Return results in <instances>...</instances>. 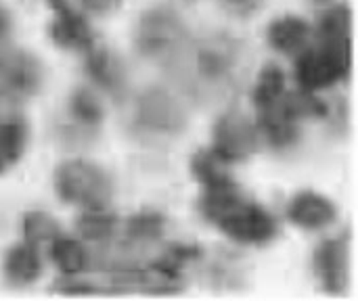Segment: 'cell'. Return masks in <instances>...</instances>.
Returning <instances> with one entry per match:
<instances>
[{
    "instance_id": "28",
    "label": "cell",
    "mask_w": 358,
    "mask_h": 301,
    "mask_svg": "<svg viewBox=\"0 0 358 301\" xmlns=\"http://www.w3.org/2000/svg\"><path fill=\"white\" fill-rule=\"evenodd\" d=\"M310 2H315V4H319V6H327V4H331V2H336V0H310Z\"/></svg>"
},
{
    "instance_id": "5",
    "label": "cell",
    "mask_w": 358,
    "mask_h": 301,
    "mask_svg": "<svg viewBox=\"0 0 358 301\" xmlns=\"http://www.w3.org/2000/svg\"><path fill=\"white\" fill-rule=\"evenodd\" d=\"M262 142L260 130L256 122H252L245 113L231 109L222 113L212 128V145L210 151L222 163H241L258 153Z\"/></svg>"
},
{
    "instance_id": "4",
    "label": "cell",
    "mask_w": 358,
    "mask_h": 301,
    "mask_svg": "<svg viewBox=\"0 0 358 301\" xmlns=\"http://www.w3.org/2000/svg\"><path fill=\"white\" fill-rule=\"evenodd\" d=\"M187 40L182 17L168 6H153L145 10L134 29V46L141 57L157 63L174 59Z\"/></svg>"
},
{
    "instance_id": "12",
    "label": "cell",
    "mask_w": 358,
    "mask_h": 301,
    "mask_svg": "<svg viewBox=\"0 0 358 301\" xmlns=\"http://www.w3.org/2000/svg\"><path fill=\"white\" fill-rule=\"evenodd\" d=\"M266 42L275 52L296 59L313 44V25L292 13L275 17L266 27Z\"/></svg>"
},
{
    "instance_id": "19",
    "label": "cell",
    "mask_w": 358,
    "mask_h": 301,
    "mask_svg": "<svg viewBox=\"0 0 358 301\" xmlns=\"http://www.w3.org/2000/svg\"><path fill=\"white\" fill-rule=\"evenodd\" d=\"M76 228L84 241L105 243L115 235L117 218L109 212V207H90V210H82Z\"/></svg>"
},
{
    "instance_id": "13",
    "label": "cell",
    "mask_w": 358,
    "mask_h": 301,
    "mask_svg": "<svg viewBox=\"0 0 358 301\" xmlns=\"http://www.w3.org/2000/svg\"><path fill=\"white\" fill-rule=\"evenodd\" d=\"M86 73L96 88L111 96H120L126 90V67L109 48L94 46L86 52Z\"/></svg>"
},
{
    "instance_id": "26",
    "label": "cell",
    "mask_w": 358,
    "mask_h": 301,
    "mask_svg": "<svg viewBox=\"0 0 358 301\" xmlns=\"http://www.w3.org/2000/svg\"><path fill=\"white\" fill-rule=\"evenodd\" d=\"M78 2H80L82 10H86L90 15H96V17L111 15L122 4V0H78Z\"/></svg>"
},
{
    "instance_id": "25",
    "label": "cell",
    "mask_w": 358,
    "mask_h": 301,
    "mask_svg": "<svg viewBox=\"0 0 358 301\" xmlns=\"http://www.w3.org/2000/svg\"><path fill=\"white\" fill-rule=\"evenodd\" d=\"M220 4L227 8V13L239 19H250L264 6V0H220Z\"/></svg>"
},
{
    "instance_id": "24",
    "label": "cell",
    "mask_w": 358,
    "mask_h": 301,
    "mask_svg": "<svg viewBox=\"0 0 358 301\" xmlns=\"http://www.w3.org/2000/svg\"><path fill=\"white\" fill-rule=\"evenodd\" d=\"M21 230H23V241L36 245L38 249L42 245H50L61 235V228H59L57 220L46 212H29V214H25Z\"/></svg>"
},
{
    "instance_id": "1",
    "label": "cell",
    "mask_w": 358,
    "mask_h": 301,
    "mask_svg": "<svg viewBox=\"0 0 358 301\" xmlns=\"http://www.w3.org/2000/svg\"><path fill=\"white\" fill-rule=\"evenodd\" d=\"M197 207L208 224L237 245L264 247L279 235L275 216L264 205L248 199L237 182L203 191Z\"/></svg>"
},
{
    "instance_id": "23",
    "label": "cell",
    "mask_w": 358,
    "mask_h": 301,
    "mask_svg": "<svg viewBox=\"0 0 358 301\" xmlns=\"http://www.w3.org/2000/svg\"><path fill=\"white\" fill-rule=\"evenodd\" d=\"M164 230H166V218L153 210H143L132 218H128L126 222V239L130 243H141V245L153 243L162 239Z\"/></svg>"
},
{
    "instance_id": "20",
    "label": "cell",
    "mask_w": 358,
    "mask_h": 301,
    "mask_svg": "<svg viewBox=\"0 0 358 301\" xmlns=\"http://www.w3.org/2000/svg\"><path fill=\"white\" fill-rule=\"evenodd\" d=\"M191 174L201 184V191L218 189V186H227V184L235 182L233 176L227 170V163H222L210 149L199 151V153L193 155V159H191Z\"/></svg>"
},
{
    "instance_id": "7",
    "label": "cell",
    "mask_w": 358,
    "mask_h": 301,
    "mask_svg": "<svg viewBox=\"0 0 358 301\" xmlns=\"http://www.w3.org/2000/svg\"><path fill=\"white\" fill-rule=\"evenodd\" d=\"M136 119L155 134H180L187 126V111L168 90L149 88L136 103Z\"/></svg>"
},
{
    "instance_id": "9",
    "label": "cell",
    "mask_w": 358,
    "mask_h": 301,
    "mask_svg": "<svg viewBox=\"0 0 358 301\" xmlns=\"http://www.w3.org/2000/svg\"><path fill=\"white\" fill-rule=\"evenodd\" d=\"M313 270L323 291L344 293L348 285V241L344 237L323 239L313 254Z\"/></svg>"
},
{
    "instance_id": "27",
    "label": "cell",
    "mask_w": 358,
    "mask_h": 301,
    "mask_svg": "<svg viewBox=\"0 0 358 301\" xmlns=\"http://www.w3.org/2000/svg\"><path fill=\"white\" fill-rule=\"evenodd\" d=\"M10 29H13V21H10V15H8V10L0 4V42H4L6 38H8V34H10Z\"/></svg>"
},
{
    "instance_id": "6",
    "label": "cell",
    "mask_w": 358,
    "mask_h": 301,
    "mask_svg": "<svg viewBox=\"0 0 358 301\" xmlns=\"http://www.w3.org/2000/svg\"><path fill=\"white\" fill-rule=\"evenodd\" d=\"M52 10V21L48 23V36L52 44L69 52H88L96 46L94 31L82 8H76L71 0H46Z\"/></svg>"
},
{
    "instance_id": "17",
    "label": "cell",
    "mask_w": 358,
    "mask_h": 301,
    "mask_svg": "<svg viewBox=\"0 0 358 301\" xmlns=\"http://www.w3.org/2000/svg\"><path fill=\"white\" fill-rule=\"evenodd\" d=\"M48 249H50V258H52L57 270L63 277H82L90 266L88 249L84 247V243L80 239L59 235L48 245Z\"/></svg>"
},
{
    "instance_id": "3",
    "label": "cell",
    "mask_w": 358,
    "mask_h": 301,
    "mask_svg": "<svg viewBox=\"0 0 358 301\" xmlns=\"http://www.w3.org/2000/svg\"><path fill=\"white\" fill-rule=\"evenodd\" d=\"M352 67V44L317 42L302 50L294 63V80L300 90L321 92L344 82Z\"/></svg>"
},
{
    "instance_id": "14",
    "label": "cell",
    "mask_w": 358,
    "mask_h": 301,
    "mask_svg": "<svg viewBox=\"0 0 358 301\" xmlns=\"http://www.w3.org/2000/svg\"><path fill=\"white\" fill-rule=\"evenodd\" d=\"M195 52V69L206 82H220L229 78L237 61V50L231 40L210 38Z\"/></svg>"
},
{
    "instance_id": "22",
    "label": "cell",
    "mask_w": 358,
    "mask_h": 301,
    "mask_svg": "<svg viewBox=\"0 0 358 301\" xmlns=\"http://www.w3.org/2000/svg\"><path fill=\"white\" fill-rule=\"evenodd\" d=\"M69 115L76 124L84 128H96L105 117V109L96 92L92 88L82 86V88H76L69 96Z\"/></svg>"
},
{
    "instance_id": "10",
    "label": "cell",
    "mask_w": 358,
    "mask_h": 301,
    "mask_svg": "<svg viewBox=\"0 0 358 301\" xmlns=\"http://www.w3.org/2000/svg\"><path fill=\"white\" fill-rule=\"evenodd\" d=\"M42 65L40 61L21 48H10L0 52V82L17 96H31L42 86Z\"/></svg>"
},
{
    "instance_id": "15",
    "label": "cell",
    "mask_w": 358,
    "mask_h": 301,
    "mask_svg": "<svg viewBox=\"0 0 358 301\" xmlns=\"http://www.w3.org/2000/svg\"><path fill=\"white\" fill-rule=\"evenodd\" d=\"M4 277L10 285L17 287H27L31 283H36L42 277V256L40 249L27 241L17 243L15 247H10L4 256V264H2Z\"/></svg>"
},
{
    "instance_id": "21",
    "label": "cell",
    "mask_w": 358,
    "mask_h": 301,
    "mask_svg": "<svg viewBox=\"0 0 358 301\" xmlns=\"http://www.w3.org/2000/svg\"><path fill=\"white\" fill-rule=\"evenodd\" d=\"M287 92V78L285 71L277 63H268L260 69L254 90H252V103L254 109H262L275 101H279Z\"/></svg>"
},
{
    "instance_id": "18",
    "label": "cell",
    "mask_w": 358,
    "mask_h": 301,
    "mask_svg": "<svg viewBox=\"0 0 358 301\" xmlns=\"http://www.w3.org/2000/svg\"><path fill=\"white\" fill-rule=\"evenodd\" d=\"M27 147V126L19 117L0 119V174L19 163Z\"/></svg>"
},
{
    "instance_id": "2",
    "label": "cell",
    "mask_w": 358,
    "mask_h": 301,
    "mask_svg": "<svg viewBox=\"0 0 358 301\" xmlns=\"http://www.w3.org/2000/svg\"><path fill=\"white\" fill-rule=\"evenodd\" d=\"M52 184L61 201L82 210L109 207L113 197V182L109 174L88 159H67L59 163Z\"/></svg>"
},
{
    "instance_id": "8",
    "label": "cell",
    "mask_w": 358,
    "mask_h": 301,
    "mask_svg": "<svg viewBox=\"0 0 358 301\" xmlns=\"http://www.w3.org/2000/svg\"><path fill=\"white\" fill-rule=\"evenodd\" d=\"M199 258H201V249L197 245H187V243L172 245L166 249L164 256H159L147 268H141L138 285L155 293H174L182 287L185 266Z\"/></svg>"
},
{
    "instance_id": "11",
    "label": "cell",
    "mask_w": 358,
    "mask_h": 301,
    "mask_svg": "<svg viewBox=\"0 0 358 301\" xmlns=\"http://www.w3.org/2000/svg\"><path fill=\"white\" fill-rule=\"evenodd\" d=\"M285 216L294 226L306 233H319L336 222L338 207L329 197L317 191H300L289 199L285 207Z\"/></svg>"
},
{
    "instance_id": "16",
    "label": "cell",
    "mask_w": 358,
    "mask_h": 301,
    "mask_svg": "<svg viewBox=\"0 0 358 301\" xmlns=\"http://www.w3.org/2000/svg\"><path fill=\"white\" fill-rule=\"evenodd\" d=\"M313 40L329 44H352V10L346 2H331L313 25Z\"/></svg>"
}]
</instances>
